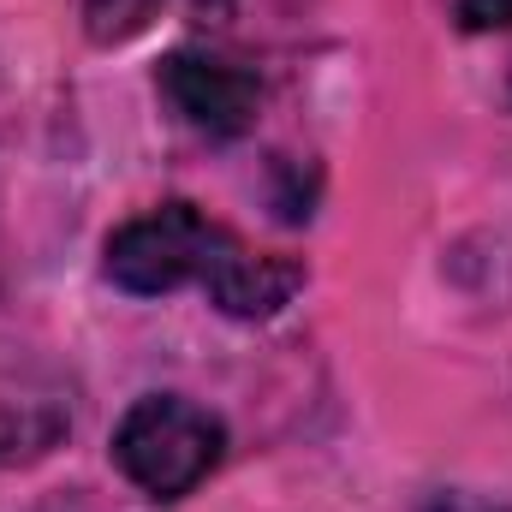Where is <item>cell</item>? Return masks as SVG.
Here are the masks:
<instances>
[{"mask_svg": "<svg viewBox=\"0 0 512 512\" xmlns=\"http://www.w3.org/2000/svg\"><path fill=\"white\" fill-rule=\"evenodd\" d=\"M221 447H227L221 417L179 393H143L114 429V465L149 501L191 495L221 465Z\"/></svg>", "mask_w": 512, "mask_h": 512, "instance_id": "cell-1", "label": "cell"}, {"mask_svg": "<svg viewBox=\"0 0 512 512\" xmlns=\"http://www.w3.org/2000/svg\"><path fill=\"white\" fill-rule=\"evenodd\" d=\"M227 227L191 203H161L108 233V280L131 298H161L179 286H203Z\"/></svg>", "mask_w": 512, "mask_h": 512, "instance_id": "cell-2", "label": "cell"}, {"mask_svg": "<svg viewBox=\"0 0 512 512\" xmlns=\"http://www.w3.org/2000/svg\"><path fill=\"white\" fill-rule=\"evenodd\" d=\"M161 90L185 114V126H197L203 137H239V131H251L256 102H262V84L245 66L215 60V54H191V48L167 54Z\"/></svg>", "mask_w": 512, "mask_h": 512, "instance_id": "cell-3", "label": "cell"}, {"mask_svg": "<svg viewBox=\"0 0 512 512\" xmlns=\"http://www.w3.org/2000/svg\"><path fill=\"white\" fill-rule=\"evenodd\" d=\"M298 286H304V268H298L292 256H256V251H245L233 233L221 239V251H215L209 274H203L209 304L227 310V316H239V322L274 316Z\"/></svg>", "mask_w": 512, "mask_h": 512, "instance_id": "cell-4", "label": "cell"}, {"mask_svg": "<svg viewBox=\"0 0 512 512\" xmlns=\"http://www.w3.org/2000/svg\"><path fill=\"white\" fill-rule=\"evenodd\" d=\"M459 24L465 30H507L512 0H459Z\"/></svg>", "mask_w": 512, "mask_h": 512, "instance_id": "cell-5", "label": "cell"}, {"mask_svg": "<svg viewBox=\"0 0 512 512\" xmlns=\"http://www.w3.org/2000/svg\"><path fill=\"white\" fill-rule=\"evenodd\" d=\"M423 512H501V507H489V501H477V495H435V501H423Z\"/></svg>", "mask_w": 512, "mask_h": 512, "instance_id": "cell-6", "label": "cell"}]
</instances>
